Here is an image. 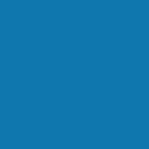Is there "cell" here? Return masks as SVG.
Returning a JSON list of instances; mask_svg holds the SVG:
<instances>
[]
</instances>
